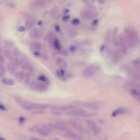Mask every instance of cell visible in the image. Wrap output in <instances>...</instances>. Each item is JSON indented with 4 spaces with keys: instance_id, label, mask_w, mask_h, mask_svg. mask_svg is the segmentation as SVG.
Listing matches in <instances>:
<instances>
[{
    "instance_id": "obj_1",
    "label": "cell",
    "mask_w": 140,
    "mask_h": 140,
    "mask_svg": "<svg viewBox=\"0 0 140 140\" xmlns=\"http://www.w3.org/2000/svg\"><path fill=\"white\" fill-rule=\"evenodd\" d=\"M123 36L127 45L130 48L135 47L139 43V37L138 32L132 26H128L124 29Z\"/></svg>"
},
{
    "instance_id": "obj_2",
    "label": "cell",
    "mask_w": 140,
    "mask_h": 140,
    "mask_svg": "<svg viewBox=\"0 0 140 140\" xmlns=\"http://www.w3.org/2000/svg\"><path fill=\"white\" fill-rule=\"evenodd\" d=\"M30 130L31 132L37 134L43 137L48 136L51 132V129L49 125L46 124H40L38 125L32 126L30 128Z\"/></svg>"
},
{
    "instance_id": "obj_3",
    "label": "cell",
    "mask_w": 140,
    "mask_h": 140,
    "mask_svg": "<svg viewBox=\"0 0 140 140\" xmlns=\"http://www.w3.org/2000/svg\"><path fill=\"white\" fill-rule=\"evenodd\" d=\"M100 66L96 63L89 65L82 72V76L85 79H89L94 76L96 72L100 70Z\"/></svg>"
},
{
    "instance_id": "obj_4",
    "label": "cell",
    "mask_w": 140,
    "mask_h": 140,
    "mask_svg": "<svg viewBox=\"0 0 140 140\" xmlns=\"http://www.w3.org/2000/svg\"><path fill=\"white\" fill-rule=\"evenodd\" d=\"M66 115L70 116H76V117H93L96 115V113L95 112H91L86 111L84 110H82V109H79V110H77V109H75V110H72L68 111L66 113Z\"/></svg>"
},
{
    "instance_id": "obj_5",
    "label": "cell",
    "mask_w": 140,
    "mask_h": 140,
    "mask_svg": "<svg viewBox=\"0 0 140 140\" xmlns=\"http://www.w3.org/2000/svg\"><path fill=\"white\" fill-rule=\"evenodd\" d=\"M50 105L48 103H29L27 105H25L23 107L25 110L28 111L32 110H45L46 108L50 107Z\"/></svg>"
},
{
    "instance_id": "obj_6",
    "label": "cell",
    "mask_w": 140,
    "mask_h": 140,
    "mask_svg": "<svg viewBox=\"0 0 140 140\" xmlns=\"http://www.w3.org/2000/svg\"><path fill=\"white\" fill-rule=\"evenodd\" d=\"M76 105L81 107H83L89 110L97 111L100 109L99 106L94 102H85V101H76L74 102Z\"/></svg>"
},
{
    "instance_id": "obj_7",
    "label": "cell",
    "mask_w": 140,
    "mask_h": 140,
    "mask_svg": "<svg viewBox=\"0 0 140 140\" xmlns=\"http://www.w3.org/2000/svg\"><path fill=\"white\" fill-rule=\"evenodd\" d=\"M50 109L51 111H59V112H64V111H70L76 109V106L74 105H65V106H59V105H50Z\"/></svg>"
},
{
    "instance_id": "obj_8",
    "label": "cell",
    "mask_w": 140,
    "mask_h": 140,
    "mask_svg": "<svg viewBox=\"0 0 140 140\" xmlns=\"http://www.w3.org/2000/svg\"><path fill=\"white\" fill-rule=\"evenodd\" d=\"M123 69L125 72L129 74L133 78L137 81H140V77L139 74L137 71L135 70L133 67H131L128 65H124L123 66Z\"/></svg>"
},
{
    "instance_id": "obj_9",
    "label": "cell",
    "mask_w": 140,
    "mask_h": 140,
    "mask_svg": "<svg viewBox=\"0 0 140 140\" xmlns=\"http://www.w3.org/2000/svg\"><path fill=\"white\" fill-rule=\"evenodd\" d=\"M67 123L68 126H70L71 128H73L77 131L83 134H86L87 132V130H86V129L78 123L74 121L69 120L68 121H67Z\"/></svg>"
},
{
    "instance_id": "obj_10",
    "label": "cell",
    "mask_w": 140,
    "mask_h": 140,
    "mask_svg": "<svg viewBox=\"0 0 140 140\" xmlns=\"http://www.w3.org/2000/svg\"><path fill=\"white\" fill-rule=\"evenodd\" d=\"M98 15V13L94 12L91 10H85L81 13V17L82 19L86 20L93 19L96 18Z\"/></svg>"
},
{
    "instance_id": "obj_11",
    "label": "cell",
    "mask_w": 140,
    "mask_h": 140,
    "mask_svg": "<svg viewBox=\"0 0 140 140\" xmlns=\"http://www.w3.org/2000/svg\"><path fill=\"white\" fill-rule=\"evenodd\" d=\"M118 46L120 48V51L121 54L126 55L128 53V45L123 36L122 35H119L118 36Z\"/></svg>"
},
{
    "instance_id": "obj_12",
    "label": "cell",
    "mask_w": 140,
    "mask_h": 140,
    "mask_svg": "<svg viewBox=\"0 0 140 140\" xmlns=\"http://www.w3.org/2000/svg\"><path fill=\"white\" fill-rule=\"evenodd\" d=\"M85 122L87 124V125L90 129V130L93 132L95 135H98L100 132V130L99 127L98 126L97 124L95 122L92 120H85Z\"/></svg>"
},
{
    "instance_id": "obj_13",
    "label": "cell",
    "mask_w": 140,
    "mask_h": 140,
    "mask_svg": "<svg viewBox=\"0 0 140 140\" xmlns=\"http://www.w3.org/2000/svg\"><path fill=\"white\" fill-rule=\"evenodd\" d=\"M64 137L74 140H81L83 138L79 135L75 133L74 131L70 130H67L64 134Z\"/></svg>"
},
{
    "instance_id": "obj_14",
    "label": "cell",
    "mask_w": 140,
    "mask_h": 140,
    "mask_svg": "<svg viewBox=\"0 0 140 140\" xmlns=\"http://www.w3.org/2000/svg\"><path fill=\"white\" fill-rule=\"evenodd\" d=\"M48 89V86L46 84L41 82H36V84L35 87V90L39 92H45Z\"/></svg>"
},
{
    "instance_id": "obj_15",
    "label": "cell",
    "mask_w": 140,
    "mask_h": 140,
    "mask_svg": "<svg viewBox=\"0 0 140 140\" xmlns=\"http://www.w3.org/2000/svg\"><path fill=\"white\" fill-rule=\"evenodd\" d=\"M46 1L43 0H36V1H31L29 3L30 6L32 8H39L44 6L46 4Z\"/></svg>"
},
{
    "instance_id": "obj_16",
    "label": "cell",
    "mask_w": 140,
    "mask_h": 140,
    "mask_svg": "<svg viewBox=\"0 0 140 140\" xmlns=\"http://www.w3.org/2000/svg\"><path fill=\"white\" fill-rule=\"evenodd\" d=\"M129 92L131 95L138 102H139L140 100V95H139V91L138 89H135V88H132L130 87Z\"/></svg>"
},
{
    "instance_id": "obj_17",
    "label": "cell",
    "mask_w": 140,
    "mask_h": 140,
    "mask_svg": "<svg viewBox=\"0 0 140 140\" xmlns=\"http://www.w3.org/2000/svg\"><path fill=\"white\" fill-rule=\"evenodd\" d=\"M128 112V109L124 107H121L116 109V110L114 111L112 113V116L114 117H117L118 116H120L122 115H124Z\"/></svg>"
},
{
    "instance_id": "obj_18",
    "label": "cell",
    "mask_w": 140,
    "mask_h": 140,
    "mask_svg": "<svg viewBox=\"0 0 140 140\" xmlns=\"http://www.w3.org/2000/svg\"><path fill=\"white\" fill-rule=\"evenodd\" d=\"M55 63L57 66L60 67V69H64L65 68H66L67 66V64L65 59L63 58H60V57L56 59Z\"/></svg>"
},
{
    "instance_id": "obj_19",
    "label": "cell",
    "mask_w": 140,
    "mask_h": 140,
    "mask_svg": "<svg viewBox=\"0 0 140 140\" xmlns=\"http://www.w3.org/2000/svg\"><path fill=\"white\" fill-rule=\"evenodd\" d=\"M122 58V55L121 51L116 49L113 51L112 53V60L115 63H118L121 60Z\"/></svg>"
},
{
    "instance_id": "obj_20",
    "label": "cell",
    "mask_w": 140,
    "mask_h": 140,
    "mask_svg": "<svg viewBox=\"0 0 140 140\" xmlns=\"http://www.w3.org/2000/svg\"><path fill=\"white\" fill-rule=\"evenodd\" d=\"M30 37L34 39H38L41 37V34L40 31L37 29H32L30 33Z\"/></svg>"
},
{
    "instance_id": "obj_21",
    "label": "cell",
    "mask_w": 140,
    "mask_h": 140,
    "mask_svg": "<svg viewBox=\"0 0 140 140\" xmlns=\"http://www.w3.org/2000/svg\"><path fill=\"white\" fill-rule=\"evenodd\" d=\"M14 99L15 101L18 104L22 105V106H24L25 105H27L28 103H30L29 101L28 100L24 99V98L19 96H14Z\"/></svg>"
},
{
    "instance_id": "obj_22",
    "label": "cell",
    "mask_w": 140,
    "mask_h": 140,
    "mask_svg": "<svg viewBox=\"0 0 140 140\" xmlns=\"http://www.w3.org/2000/svg\"><path fill=\"white\" fill-rule=\"evenodd\" d=\"M34 23H35L34 19L30 17H27V19L25 21V28L28 29H30L31 28H32V26L34 25Z\"/></svg>"
},
{
    "instance_id": "obj_23",
    "label": "cell",
    "mask_w": 140,
    "mask_h": 140,
    "mask_svg": "<svg viewBox=\"0 0 140 140\" xmlns=\"http://www.w3.org/2000/svg\"><path fill=\"white\" fill-rule=\"evenodd\" d=\"M22 66L23 70L27 71L28 72H29V73H30V72H32L34 71V67L33 65L30 63H28V62H26V63L24 64Z\"/></svg>"
},
{
    "instance_id": "obj_24",
    "label": "cell",
    "mask_w": 140,
    "mask_h": 140,
    "mask_svg": "<svg viewBox=\"0 0 140 140\" xmlns=\"http://www.w3.org/2000/svg\"><path fill=\"white\" fill-rule=\"evenodd\" d=\"M7 68L8 71L11 74H14L17 70V66L14 65L12 62H9L7 65Z\"/></svg>"
},
{
    "instance_id": "obj_25",
    "label": "cell",
    "mask_w": 140,
    "mask_h": 140,
    "mask_svg": "<svg viewBox=\"0 0 140 140\" xmlns=\"http://www.w3.org/2000/svg\"><path fill=\"white\" fill-rule=\"evenodd\" d=\"M118 28H116L113 30V38L112 40L113 41L114 44L116 46H118Z\"/></svg>"
},
{
    "instance_id": "obj_26",
    "label": "cell",
    "mask_w": 140,
    "mask_h": 140,
    "mask_svg": "<svg viewBox=\"0 0 140 140\" xmlns=\"http://www.w3.org/2000/svg\"><path fill=\"white\" fill-rule=\"evenodd\" d=\"M31 46L32 49H34L36 51H39L41 48H42V45L38 41H33L31 43Z\"/></svg>"
},
{
    "instance_id": "obj_27",
    "label": "cell",
    "mask_w": 140,
    "mask_h": 140,
    "mask_svg": "<svg viewBox=\"0 0 140 140\" xmlns=\"http://www.w3.org/2000/svg\"><path fill=\"white\" fill-rule=\"evenodd\" d=\"M25 74L26 73L24 71H19L15 74V78L17 79V80H18V81L22 82L24 79Z\"/></svg>"
},
{
    "instance_id": "obj_28",
    "label": "cell",
    "mask_w": 140,
    "mask_h": 140,
    "mask_svg": "<svg viewBox=\"0 0 140 140\" xmlns=\"http://www.w3.org/2000/svg\"><path fill=\"white\" fill-rule=\"evenodd\" d=\"M38 79L39 82H43L46 85H49L50 83V81L48 78L45 76L44 75H41L38 77Z\"/></svg>"
},
{
    "instance_id": "obj_29",
    "label": "cell",
    "mask_w": 140,
    "mask_h": 140,
    "mask_svg": "<svg viewBox=\"0 0 140 140\" xmlns=\"http://www.w3.org/2000/svg\"><path fill=\"white\" fill-rule=\"evenodd\" d=\"M2 82L3 84L7 86H13L15 84L14 81L10 78H3L2 80Z\"/></svg>"
},
{
    "instance_id": "obj_30",
    "label": "cell",
    "mask_w": 140,
    "mask_h": 140,
    "mask_svg": "<svg viewBox=\"0 0 140 140\" xmlns=\"http://www.w3.org/2000/svg\"><path fill=\"white\" fill-rule=\"evenodd\" d=\"M12 54L13 57L18 59L21 56V51H20L18 48H14L12 51Z\"/></svg>"
},
{
    "instance_id": "obj_31",
    "label": "cell",
    "mask_w": 140,
    "mask_h": 140,
    "mask_svg": "<svg viewBox=\"0 0 140 140\" xmlns=\"http://www.w3.org/2000/svg\"><path fill=\"white\" fill-rule=\"evenodd\" d=\"M55 39V36L54 34L51 32H49L47 35V39L48 41V42H49L50 44L53 45V43Z\"/></svg>"
},
{
    "instance_id": "obj_32",
    "label": "cell",
    "mask_w": 140,
    "mask_h": 140,
    "mask_svg": "<svg viewBox=\"0 0 140 140\" xmlns=\"http://www.w3.org/2000/svg\"><path fill=\"white\" fill-rule=\"evenodd\" d=\"M31 75L30 73H26L25 74V76L24 79V82L25 85H29L31 83Z\"/></svg>"
},
{
    "instance_id": "obj_33",
    "label": "cell",
    "mask_w": 140,
    "mask_h": 140,
    "mask_svg": "<svg viewBox=\"0 0 140 140\" xmlns=\"http://www.w3.org/2000/svg\"><path fill=\"white\" fill-rule=\"evenodd\" d=\"M53 46H54V48L58 51L62 48L61 45L60 44V42H59V41L58 39H56V38L54 41L53 43Z\"/></svg>"
},
{
    "instance_id": "obj_34",
    "label": "cell",
    "mask_w": 140,
    "mask_h": 140,
    "mask_svg": "<svg viewBox=\"0 0 140 140\" xmlns=\"http://www.w3.org/2000/svg\"><path fill=\"white\" fill-rule=\"evenodd\" d=\"M133 66H134V69L136 71H137L138 72L139 71V68H140V64H139V60H134L132 63Z\"/></svg>"
},
{
    "instance_id": "obj_35",
    "label": "cell",
    "mask_w": 140,
    "mask_h": 140,
    "mask_svg": "<svg viewBox=\"0 0 140 140\" xmlns=\"http://www.w3.org/2000/svg\"><path fill=\"white\" fill-rule=\"evenodd\" d=\"M4 43L8 48H12L14 45V43L11 40L6 39L4 41Z\"/></svg>"
},
{
    "instance_id": "obj_36",
    "label": "cell",
    "mask_w": 140,
    "mask_h": 140,
    "mask_svg": "<svg viewBox=\"0 0 140 140\" xmlns=\"http://www.w3.org/2000/svg\"><path fill=\"white\" fill-rule=\"evenodd\" d=\"M4 54L8 59H9L10 60L12 59L13 58V55L12 54V52L9 49H6L4 50Z\"/></svg>"
},
{
    "instance_id": "obj_37",
    "label": "cell",
    "mask_w": 140,
    "mask_h": 140,
    "mask_svg": "<svg viewBox=\"0 0 140 140\" xmlns=\"http://www.w3.org/2000/svg\"><path fill=\"white\" fill-rule=\"evenodd\" d=\"M78 32L77 31H76V30H74V29L71 30L69 33V36L71 38L76 37V36L78 35Z\"/></svg>"
},
{
    "instance_id": "obj_38",
    "label": "cell",
    "mask_w": 140,
    "mask_h": 140,
    "mask_svg": "<svg viewBox=\"0 0 140 140\" xmlns=\"http://www.w3.org/2000/svg\"><path fill=\"white\" fill-rule=\"evenodd\" d=\"M6 5L7 6L11 8H14L15 7H17V3L13 1H8L6 3Z\"/></svg>"
},
{
    "instance_id": "obj_39",
    "label": "cell",
    "mask_w": 140,
    "mask_h": 140,
    "mask_svg": "<svg viewBox=\"0 0 140 140\" xmlns=\"http://www.w3.org/2000/svg\"><path fill=\"white\" fill-rule=\"evenodd\" d=\"M58 53L59 54L63 56H67L69 55V52L66 49L61 48L59 50H58Z\"/></svg>"
},
{
    "instance_id": "obj_40",
    "label": "cell",
    "mask_w": 140,
    "mask_h": 140,
    "mask_svg": "<svg viewBox=\"0 0 140 140\" xmlns=\"http://www.w3.org/2000/svg\"><path fill=\"white\" fill-rule=\"evenodd\" d=\"M44 113H45V112L43 110H36L30 113L31 115H43Z\"/></svg>"
},
{
    "instance_id": "obj_41",
    "label": "cell",
    "mask_w": 140,
    "mask_h": 140,
    "mask_svg": "<svg viewBox=\"0 0 140 140\" xmlns=\"http://www.w3.org/2000/svg\"><path fill=\"white\" fill-rule=\"evenodd\" d=\"M56 74L60 78H63L65 75V70L63 69H60V70L56 72Z\"/></svg>"
},
{
    "instance_id": "obj_42",
    "label": "cell",
    "mask_w": 140,
    "mask_h": 140,
    "mask_svg": "<svg viewBox=\"0 0 140 140\" xmlns=\"http://www.w3.org/2000/svg\"><path fill=\"white\" fill-rule=\"evenodd\" d=\"M71 23H72V24L73 25L76 26V25H79L80 24V20L78 19L75 18V19H74L73 20H72Z\"/></svg>"
},
{
    "instance_id": "obj_43",
    "label": "cell",
    "mask_w": 140,
    "mask_h": 140,
    "mask_svg": "<svg viewBox=\"0 0 140 140\" xmlns=\"http://www.w3.org/2000/svg\"><path fill=\"white\" fill-rule=\"evenodd\" d=\"M111 36V30H109L107 32L106 36V41L107 42H109V41H110Z\"/></svg>"
},
{
    "instance_id": "obj_44",
    "label": "cell",
    "mask_w": 140,
    "mask_h": 140,
    "mask_svg": "<svg viewBox=\"0 0 140 140\" xmlns=\"http://www.w3.org/2000/svg\"><path fill=\"white\" fill-rule=\"evenodd\" d=\"M5 73V69L4 67L0 64V76H2L4 75Z\"/></svg>"
},
{
    "instance_id": "obj_45",
    "label": "cell",
    "mask_w": 140,
    "mask_h": 140,
    "mask_svg": "<svg viewBox=\"0 0 140 140\" xmlns=\"http://www.w3.org/2000/svg\"><path fill=\"white\" fill-rule=\"evenodd\" d=\"M58 14V11L56 9L53 8L52 10L51 11V15L52 17H55L56 15Z\"/></svg>"
},
{
    "instance_id": "obj_46",
    "label": "cell",
    "mask_w": 140,
    "mask_h": 140,
    "mask_svg": "<svg viewBox=\"0 0 140 140\" xmlns=\"http://www.w3.org/2000/svg\"><path fill=\"white\" fill-rule=\"evenodd\" d=\"M82 28L84 30H86V31H90L92 30V28L89 25H84L82 26Z\"/></svg>"
},
{
    "instance_id": "obj_47",
    "label": "cell",
    "mask_w": 140,
    "mask_h": 140,
    "mask_svg": "<svg viewBox=\"0 0 140 140\" xmlns=\"http://www.w3.org/2000/svg\"><path fill=\"white\" fill-rule=\"evenodd\" d=\"M41 56H42V58L44 60H48V55L46 53H44L43 54L41 55Z\"/></svg>"
},
{
    "instance_id": "obj_48",
    "label": "cell",
    "mask_w": 140,
    "mask_h": 140,
    "mask_svg": "<svg viewBox=\"0 0 140 140\" xmlns=\"http://www.w3.org/2000/svg\"><path fill=\"white\" fill-rule=\"evenodd\" d=\"M98 20L97 19H95L94 20H93L92 23H91V25H92V26H96L98 24Z\"/></svg>"
},
{
    "instance_id": "obj_49",
    "label": "cell",
    "mask_w": 140,
    "mask_h": 140,
    "mask_svg": "<svg viewBox=\"0 0 140 140\" xmlns=\"http://www.w3.org/2000/svg\"><path fill=\"white\" fill-rule=\"evenodd\" d=\"M70 17L69 16V15H65V16H64L63 18V21H64V22L68 21V20L70 19Z\"/></svg>"
},
{
    "instance_id": "obj_50",
    "label": "cell",
    "mask_w": 140,
    "mask_h": 140,
    "mask_svg": "<svg viewBox=\"0 0 140 140\" xmlns=\"http://www.w3.org/2000/svg\"><path fill=\"white\" fill-rule=\"evenodd\" d=\"M51 113H52L53 114V115H61L63 114V112H59V111H51Z\"/></svg>"
},
{
    "instance_id": "obj_51",
    "label": "cell",
    "mask_w": 140,
    "mask_h": 140,
    "mask_svg": "<svg viewBox=\"0 0 140 140\" xmlns=\"http://www.w3.org/2000/svg\"><path fill=\"white\" fill-rule=\"evenodd\" d=\"M34 54L35 56H37V57H39L41 56V54L40 53V52H39L38 51H36L35 50L34 51Z\"/></svg>"
},
{
    "instance_id": "obj_52",
    "label": "cell",
    "mask_w": 140,
    "mask_h": 140,
    "mask_svg": "<svg viewBox=\"0 0 140 140\" xmlns=\"http://www.w3.org/2000/svg\"><path fill=\"white\" fill-rule=\"evenodd\" d=\"M4 63V59L3 58V56L0 54V64H3Z\"/></svg>"
},
{
    "instance_id": "obj_53",
    "label": "cell",
    "mask_w": 140,
    "mask_h": 140,
    "mask_svg": "<svg viewBox=\"0 0 140 140\" xmlns=\"http://www.w3.org/2000/svg\"><path fill=\"white\" fill-rule=\"evenodd\" d=\"M55 29L56 30V32H60V28L59 26L58 25H56L55 26Z\"/></svg>"
},
{
    "instance_id": "obj_54",
    "label": "cell",
    "mask_w": 140,
    "mask_h": 140,
    "mask_svg": "<svg viewBox=\"0 0 140 140\" xmlns=\"http://www.w3.org/2000/svg\"><path fill=\"white\" fill-rule=\"evenodd\" d=\"M18 30L20 32H23L25 30V28L24 27V26H20L18 28Z\"/></svg>"
},
{
    "instance_id": "obj_55",
    "label": "cell",
    "mask_w": 140,
    "mask_h": 140,
    "mask_svg": "<svg viewBox=\"0 0 140 140\" xmlns=\"http://www.w3.org/2000/svg\"><path fill=\"white\" fill-rule=\"evenodd\" d=\"M0 110H1L2 111H6V107L4 106V105L0 104Z\"/></svg>"
},
{
    "instance_id": "obj_56",
    "label": "cell",
    "mask_w": 140,
    "mask_h": 140,
    "mask_svg": "<svg viewBox=\"0 0 140 140\" xmlns=\"http://www.w3.org/2000/svg\"><path fill=\"white\" fill-rule=\"evenodd\" d=\"M24 121H25V118L24 117H21L19 118V122L20 123H23L24 122Z\"/></svg>"
},
{
    "instance_id": "obj_57",
    "label": "cell",
    "mask_w": 140,
    "mask_h": 140,
    "mask_svg": "<svg viewBox=\"0 0 140 140\" xmlns=\"http://www.w3.org/2000/svg\"><path fill=\"white\" fill-rule=\"evenodd\" d=\"M105 45H102L100 46V51H101V52H102V51H103L105 50Z\"/></svg>"
},
{
    "instance_id": "obj_58",
    "label": "cell",
    "mask_w": 140,
    "mask_h": 140,
    "mask_svg": "<svg viewBox=\"0 0 140 140\" xmlns=\"http://www.w3.org/2000/svg\"><path fill=\"white\" fill-rule=\"evenodd\" d=\"M70 49L71 51H72V52H74V51H75L76 50V48H75V46H70Z\"/></svg>"
},
{
    "instance_id": "obj_59",
    "label": "cell",
    "mask_w": 140,
    "mask_h": 140,
    "mask_svg": "<svg viewBox=\"0 0 140 140\" xmlns=\"http://www.w3.org/2000/svg\"><path fill=\"white\" fill-rule=\"evenodd\" d=\"M0 140H5L4 138H3V137H0Z\"/></svg>"
},
{
    "instance_id": "obj_60",
    "label": "cell",
    "mask_w": 140,
    "mask_h": 140,
    "mask_svg": "<svg viewBox=\"0 0 140 140\" xmlns=\"http://www.w3.org/2000/svg\"><path fill=\"white\" fill-rule=\"evenodd\" d=\"M2 3H3V2L1 1H0V6H1V5L2 4Z\"/></svg>"
},
{
    "instance_id": "obj_61",
    "label": "cell",
    "mask_w": 140,
    "mask_h": 140,
    "mask_svg": "<svg viewBox=\"0 0 140 140\" xmlns=\"http://www.w3.org/2000/svg\"><path fill=\"white\" fill-rule=\"evenodd\" d=\"M105 1H98L99 3H104Z\"/></svg>"
},
{
    "instance_id": "obj_62",
    "label": "cell",
    "mask_w": 140,
    "mask_h": 140,
    "mask_svg": "<svg viewBox=\"0 0 140 140\" xmlns=\"http://www.w3.org/2000/svg\"><path fill=\"white\" fill-rule=\"evenodd\" d=\"M51 140H59V139H57V138H54V139H51Z\"/></svg>"
}]
</instances>
